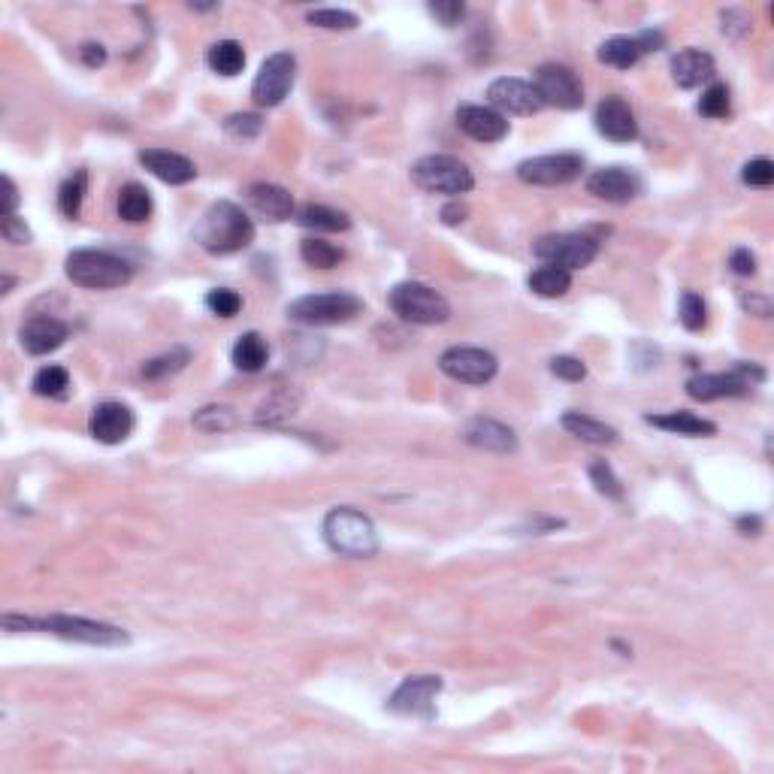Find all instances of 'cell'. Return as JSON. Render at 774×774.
I'll return each mask as SVG.
<instances>
[{"label":"cell","mask_w":774,"mask_h":774,"mask_svg":"<svg viewBox=\"0 0 774 774\" xmlns=\"http://www.w3.org/2000/svg\"><path fill=\"white\" fill-rule=\"evenodd\" d=\"M85 191H88V173L85 170H76L58 191V209L67 215V218H79L82 212V203H85Z\"/></svg>","instance_id":"cell-35"},{"label":"cell","mask_w":774,"mask_h":774,"mask_svg":"<svg viewBox=\"0 0 774 774\" xmlns=\"http://www.w3.org/2000/svg\"><path fill=\"white\" fill-rule=\"evenodd\" d=\"M442 678L439 675H409L394 696L387 699V711L403 714V717H433V699L442 693Z\"/></svg>","instance_id":"cell-15"},{"label":"cell","mask_w":774,"mask_h":774,"mask_svg":"<svg viewBox=\"0 0 774 774\" xmlns=\"http://www.w3.org/2000/svg\"><path fill=\"white\" fill-rule=\"evenodd\" d=\"M224 131L236 140H254L264 134V115L257 112H236L224 118Z\"/></svg>","instance_id":"cell-39"},{"label":"cell","mask_w":774,"mask_h":774,"mask_svg":"<svg viewBox=\"0 0 774 774\" xmlns=\"http://www.w3.org/2000/svg\"><path fill=\"white\" fill-rule=\"evenodd\" d=\"M765 381V369L756 363H735L729 372H702L687 381V394L699 403H714L723 397H744L753 384Z\"/></svg>","instance_id":"cell-8"},{"label":"cell","mask_w":774,"mask_h":774,"mask_svg":"<svg viewBox=\"0 0 774 774\" xmlns=\"http://www.w3.org/2000/svg\"><path fill=\"white\" fill-rule=\"evenodd\" d=\"M427 10H430V16H436L445 28L460 25L463 16H466V4H460V0H436V4H430Z\"/></svg>","instance_id":"cell-46"},{"label":"cell","mask_w":774,"mask_h":774,"mask_svg":"<svg viewBox=\"0 0 774 774\" xmlns=\"http://www.w3.org/2000/svg\"><path fill=\"white\" fill-rule=\"evenodd\" d=\"M188 363H191V351L188 348H173V351L143 363V375L146 378H164V375H173V372L185 369Z\"/></svg>","instance_id":"cell-38"},{"label":"cell","mask_w":774,"mask_h":774,"mask_svg":"<svg viewBox=\"0 0 774 774\" xmlns=\"http://www.w3.org/2000/svg\"><path fill=\"white\" fill-rule=\"evenodd\" d=\"M140 164L161 182L167 185H188L197 179V167L194 161H188L185 155L179 152H170V149H143L140 152Z\"/></svg>","instance_id":"cell-22"},{"label":"cell","mask_w":774,"mask_h":774,"mask_svg":"<svg viewBox=\"0 0 774 774\" xmlns=\"http://www.w3.org/2000/svg\"><path fill=\"white\" fill-rule=\"evenodd\" d=\"M236 424H239V418L230 406H206L194 415V427L203 433H227Z\"/></svg>","instance_id":"cell-36"},{"label":"cell","mask_w":774,"mask_h":774,"mask_svg":"<svg viewBox=\"0 0 774 774\" xmlns=\"http://www.w3.org/2000/svg\"><path fill=\"white\" fill-rule=\"evenodd\" d=\"M741 182L750 188H771L774 185V164L768 158H753L741 170Z\"/></svg>","instance_id":"cell-44"},{"label":"cell","mask_w":774,"mask_h":774,"mask_svg":"<svg viewBox=\"0 0 774 774\" xmlns=\"http://www.w3.org/2000/svg\"><path fill=\"white\" fill-rule=\"evenodd\" d=\"M439 369L460 381V384H487L496 378L499 372V360L484 351V348H472V345H454L448 351H442L439 357Z\"/></svg>","instance_id":"cell-13"},{"label":"cell","mask_w":774,"mask_h":774,"mask_svg":"<svg viewBox=\"0 0 774 774\" xmlns=\"http://www.w3.org/2000/svg\"><path fill=\"white\" fill-rule=\"evenodd\" d=\"M590 481H593V487L605 496V499H614V502H620L623 496H626V490H623V481L614 475V469L605 463V460H596L593 466H590Z\"/></svg>","instance_id":"cell-40"},{"label":"cell","mask_w":774,"mask_h":774,"mask_svg":"<svg viewBox=\"0 0 774 774\" xmlns=\"http://www.w3.org/2000/svg\"><path fill=\"white\" fill-rule=\"evenodd\" d=\"M463 439L472 445V448H481V451H493V454H511L518 451V436H514V430L502 421H493V418H472L466 427H463Z\"/></svg>","instance_id":"cell-23"},{"label":"cell","mask_w":774,"mask_h":774,"mask_svg":"<svg viewBox=\"0 0 774 774\" xmlns=\"http://www.w3.org/2000/svg\"><path fill=\"white\" fill-rule=\"evenodd\" d=\"M551 372H554L557 378H563V381H584V378H587V366H584L578 357H572V354L554 357V360H551Z\"/></svg>","instance_id":"cell-47"},{"label":"cell","mask_w":774,"mask_h":774,"mask_svg":"<svg viewBox=\"0 0 774 774\" xmlns=\"http://www.w3.org/2000/svg\"><path fill=\"white\" fill-rule=\"evenodd\" d=\"M300 257L306 267H315V270H333L345 261V251L327 239H318V236H309L300 242Z\"/></svg>","instance_id":"cell-33"},{"label":"cell","mask_w":774,"mask_h":774,"mask_svg":"<svg viewBox=\"0 0 774 774\" xmlns=\"http://www.w3.org/2000/svg\"><path fill=\"white\" fill-rule=\"evenodd\" d=\"M641 55H644V49L638 46L635 37H611V40H605V43L599 46V52H596V58H599L602 64L617 67V70L635 67V64L641 61Z\"/></svg>","instance_id":"cell-32"},{"label":"cell","mask_w":774,"mask_h":774,"mask_svg":"<svg viewBox=\"0 0 774 774\" xmlns=\"http://www.w3.org/2000/svg\"><path fill=\"white\" fill-rule=\"evenodd\" d=\"M206 67L218 76H236L245 67V49L236 40H218L206 49Z\"/></svg>","instance_id":"cell-31"},{"label":"cell","mask_w":774,"mask_h":774,"mask_svg":"<svg viewBox=\"0 0 774 774\" xmlns=\"http://www.w3.org/2000/svg\"><path fill=\"white\" fill-rule=\"evenodd\" d=\"M738 530L744 533V536H759V530H762V518H750V514H744V518H738Z\"/></svg>","instance_id":"cell-53"},{"label":"cell","mask_w":774,"mask_h":774,"mask_svg":"<svg viewBox=\"0 0 774 774\" xmlns=\"http://www.w3.org/2000/svg\"><path fill=\"white\" fill-rule=\"evenodd\" d=\"M729 270L735 276H753L756 273V257L750 254V248H735L729 254Z\"/></svg>","instance_id":"cell-48"},{"label":"cell","mask_w":774,"mask_h":774,"mask_svg":"<svg viewBox=\"0 0 774 774\" xmlns=\"http://www.w3.org/2000/svg\"><path fill=\"white\" fill-rule=\"evenodd\" d=\"M678 318H681L684 330H690V333L705 330V324H708V306H705V300H702L696 291H684V294H681V303H678Z\"/></svg>","instance_id":"cell-37"},{"label":"cell","mask_w":774,"mask_h":774,"mask_svg":"<svg viewBox=\"0 0 774 774\" xmlns=\"http://www.w3.org/2000/svg\"><path fill=\"white\" fill-rule=\"evenodd\" d=\"M560 424H563L566 433H572L575 439H581L587 445H614L617 442L614 427H608V424H602V421H596L584 412H566Z\"/></svg>","instance_id":"cell-28"},{"label":"cell","mask_w":774,"mask_h":774,"mask_svg":"<svg viewBox=\"0 0 774 774\" xmlns=\"http://www.w3.org/2000/svg\"><path fill=\"white\" fill-rule=\"evenodd\" d=\"M387 303H391L397 318L418 324V327L445 324L451 318V303L424 282H400L391 291V297H387Z\"/></svg>","instance_id":"cell-6"},{"label":"cell","mask_w":774,"mask_h":774,"mask_svg":"<svg viewBox=\"0 0 774 774\" xmlns=\"http://www.w3.org/2000/svg\"><path fill=\"white\" fill-rule=\"evenodd\" d=\"M203 303H206V309H209L212 315H218V318H233V315L242 309V297H239L233 288H212Z\"/></svg>","instance_id":"cell-43"},{"label":"cell","mask_w":774,"mask_h":774,"mask_svg":"<svg viewBox=\"0 0 774 774\" xmlns=\"http://www.w3.org/2000/svg\"><path fill=\"white\" fill-rule=\"evenodd\" d=\"M0 236H4L10 245H31L34 233L28 230L25 218L19 215H0Z\"/></svg>","instance_id":"cell-45"},{"label":"cell","mask_w":774,"mask_h":774,"mask_svg":"<svg viewBox=\"0 0 774 774\" xmlns=\"http://www.w3.org/2000/svg\"><path fill=\"white\" fill-rule=\"evenodd\" d=\"M714 73V58L702 49H684L672 58V79L678 82V88H699L711 82Z\"/></svg>","instance_id":"cell-24"},{"label":"cell","mask_w":774,"mask_h":774,"mask_svg":"<svg viewBox=\"0 0 774 774\" xmlns=\"http://www.w3.org/2000/svg\"><path fill=\"white\" fill-rule=\"evenodd\" d=\"M306 22L315 28H327V31H354L360 25V19L348 10H312L306 16Z\"/></svg>","instance_id":"cell-42"},{"label":"cell","mask_w":774,"mask_h":774,"mask_svg":"<svg viewBox=\"0 0 774 774\" xmlns=\"http://www.w3.org/2000/svg\"><path fill=\"white\" fill-rule=\"evenodd\" d=\"M741 306H744L750 315H759V318H768V315H771L768 297H759V294H744V297H741Z\"/></svg>","instance_id":"cell-51"},{"label":"cell","mask_w":774,"mask_h":774,"mask_svg":"<svg viewBox=\"0 0 774 774\" xmlns=\"http://www.w3.org/2000/svg\"><path fill=\"white\" fill-rule=\"evenodd\" d=\"M530 291L542 300H557V297H566L572 291V273L569 270H560V267H539L536 273H530L527 279Z\"/></svg>","instance_id":"cell-30"},{"label":"cell","mask_w":774,"mask_h":774,"mask_svg":"<svg viewBox=\"0 0 774 774\" xmlns=\"http://www.w3.org/2000/svg\"><path fill=\"white\" fill-rule=\"evenodd\" d=\"M412 182L427 194H448V197H460L475 188L472 170L454 155H427L415 161Z\"/></svg>","instance_id":"cell-7"},{"label":"cell","mask_w":774,"mask_h":774,"mask_svg":"<svg viewBox=\"0 0 774 774\" xmlns=\"http://www.w3.org/2000/svg\"><path fill=\"white\" fill-rule=\"evenodd\" d=\"M31 387H34V394H37V397H49V400L64 397V394H67V387H70V372H67L64 366L49 363V366H43V369L34 375Z\"/></svg>","instance_id":"cell-34"},{"label":"cell","mask_w":774,"mask_h":774,"mask_svg":"<svg viewBox=\"0 0 774 774\" xmlns=\"http://www.w3.org/2000/svg\"><path fill=\"white\" fill-rule=\"evenodd\" d=\"M64 273L76 288H88V291H109V288H121L134 279V267L124 261V257L103 251V248H76L67 254L64 261Z\"/></svg>","instance_id":"cell-4"},{"label":"cell","mask_w":774,"mask_h":774,"mask_svg":"<svg viewBox=\"0 0 774 774\" xmlns=\"http://www.w3.org/2000/svg\"><path fill=\"white\" fill-rule=\"evenodd\" d=\"M487 100L499 115H536L545 109L533 82L518 76H499L487 85Z\"/></svg>","instance_id":"cell-14"},{"label":"cell","mask_w":774,"mask_h":774,"mask_svg":"<svg viewBox=\"0 0 774 774\" xmlns=\"http://www.w3.org/2000/svg\"><path fill=\"white\" fill-rule=\"evenodd\" d=\"M7 632H52L67 641L91 644V648H124L131 644L121 626L88 620V617H70V614H49V617H25V614H4Z\"/></svg>","instance_id":"cell-1"},{"label":"cell","mask_w":774,"mask_h":774,"mask_svg":"<svg viewBox=\"0 0 774 774\" xmlns=\"http://www.w3.org/2000/svg\"><path fill=\"white\" fill-rule=\"evenodd\" d=\"M152 209H155V203H152V194L146 185H140V182L121 185V191H118V218L121 221L143 224L152 218Z\"/></svg>","instance_id":"cell-27"},{"label":"cell","mask_w":774,"mask_h":774,"mask_svg":"<svg viewBox=\"0 0 774 774\" xmlns=\"http://www.w3.org/2000/svg\"><path fill=\"white\" fill-rule=\"evenodd\" d=\"M596 131L599 137L611 140V143H632L638 137V121L635 112L629 106V100H623L620 94H608L599 100L596 106Z\"/></svg>","instance_id":"cell-17"},{"label":"cell","mask_w":774,"mask_h":774,"mask_svg":"<svg viewBox=\"0 0 774 774\" xmlns=\"http://www.w3.org/2000/svg\"><path fill=\"white\" fill-rule=\"evenodd\" d=\"M245 200L248 206L264 215L267 221H288L297 215V206H294V194L282 185H273V182H254L245 188Z\"/></svg>","instance_id":"cell-21"},{"label":"cell","mask_w":774,"mask_h":774,"mask_svg":"<svg viewBox=\"0 0 774 774\" xmlns=\"http://www.w3.org/2000/svg\"><path fill=\"white\" fill-rule=\"evenodd\" d=\"M294 79H297V58L291 52H276L261 64V70H257V76L251 82V100L257 106L273 109L291 94Z\"/></svg>","instance_id":"cell-10"},{"label":"cell","mask_w":774,"mask_h":774,"mask_svg":"<svg viewBox=\"0 0 774 774\" xmlns=\"http://www.w3.org/2000/svg\"><path fill=\"white\" fill-rule=\"evenodd\" d=\"M324 542L333 554L339 557H351V560H369L378 554V533L369 514L351 508V505H339L330 508L324 518Z\"/></svg>","instance_id":"cell-3"},{"label":"cell","mask_w":774,"mask_h":774,"mask_svg":"<svg viewBox=\"0 0 774 774\" xmlns=\"http://www.w3.org/2000/svg\"><path fill=\"white\" fill-rule=\"evenodd\" d=\"M457 127L475 143H499L508 137V118L499 115L493 106L463 103L457 109Z\"/></svg>","instance_id":"cell-18"},{"label":"cell","mask_w":774,"mask_h":774,"mask_svg":"<svg viewBox=\"0 0 774 774\" xmlns=\"http://www.w3.org/2000/svg\"><path fill=\"white\" fill-rule=\"evenodd\" d=\"M70 336V327L58 318H49V315H34L25 321L19 339H22V348L34 357H43V354H52L58 351Z\"/></svg>","instance_id":"cell-20"},{"label":"cell","mask_w":774,"mask_h":774,"mask_svg":"<svg viewBox=\"0 0 774 774\" xmlns=\"http://www.w3.org/2000/svg\"><path fill=\"white\" fill-rule=\"evenodd\" d=\"M230 360H233V366L239 372H248V375L261 372L267 366V360H270V345H267V339L261 333L248 330V333H242L236 339V345L230 351Z\"/></svg>","instance_id":"cell-26"},{"label":"cell","mask_w":774,"mask_h":774,"mask_svg":"<svg viewBox=\"0 0 774 774\" xmlns=\"http://www.w3.org/2000/svg\"><path fill=\"white\" fill-rule=\"evenodd\" d=\"M194 242L209 254H236L254 242V221L236 203L218 200L200 215Z\"/></svg>","instance_id":"cell-2"},{"label":"cell","mask_w":774,"mask_h":774,"mask_svg":"<svg viewBox=\"0 0 774 774\" xmlns=\"http://www.w3.org/2000/svg\"><path fill=\"white\" fill-rule=\"evenodd\" d=\"M533 254L539 261L560 270H584L596 261L599 242L587 233H545L533 242Z\"/></svg>","instance_id":"cell-9"},{"label":"cell","mask_w":774,"mask_h":774,"mask_svg":"<svg viewBox=\"0 0 774 774\" xmlns=\"http://www.w3.org/2000/svg\"><path fill=\"white\" fill-rule=\"evenodd\" d=\"M79 55H82L85 67H91V70H97V67L106 64V49H103L100 43H85V46L79 49Z\"/></svg>","instance_id":"cell-50"},{"label":"cell","mask_w":774,"mask_h":774,"mask_svg":"<svg viewBox=\"0 0 774 774\" xmlns=\"http://www.w3.org/2000/svg\"><path fill=\"white\" fill-rule=\"evenodd\" d=\"M644 421H648L651 427L657 430H666V433H675V436H717V424L708 421V418H699L696 412H663V415H644Z\"/></svg>","instance_id":"cell-25"},{"label":"cell","mask_w":774,"mask_h":774,"mask_svg":"<svg viewBox=\"0 0 774 774\" xmlns=\"http://www.w3.org/2000/svg\"><path fill=\"white\" fill-rule=\"evenodd\" d=\"M584 173V158L575 152H557V155H539L518 164V179L539 188H557L569 185Z\"/></svg>","instance_id":"cell-12"},{"label":"cell","mask_w":774,"mask_h":774,"mask_svg":"<svg viewBox=\"0 0 774 774\" xmlns=\"http://www.w3.org/2000/svg\"><path fill=\"white\" fill-rule=\"evenodd\" d=\"M4 194H0V215H16V206H19V188L10 176H4Z\"/></svg>","instance_id":"cell-49"},{"label":"cell","mask_w":774,"mask_h":774,"mask_svg":"<svg viewBox=\"0 0 774 774\" xmlns=\"http://www.w3.org/2000/svg\"><path fill=\"white\" fill-rule=\"evenodd\" d=\"M536 91L542 97L545 106H557L566 112H575L584 106V85L578 79V73L566 64L548 61L536 70Z\"/></svg>","instance_id":"cell-11"},{"label":"cell","mask_w":774,"mask_h":774,"mask_svg":"<svg viewBox=\"0 0 774 774\" xmlns=\"http://www.w3.org/2000/svg\"><path fill=\"white\" fill-rule=\"evenodd\" d=\"M466 215H469V209H466L463 203H457V200L442 209V221H445V224H463Z\"/></svg>","instance_id":"cell-52"},{"label":"cell","mask_w":774,"mask_h":774,"mask_svg":"<svg viewBox=\"0 0 774 774\" xmlns=\"http://www.w3.org/2000/svg\"><path fill=\"white\" fill-rule=\"evenodd\" d=\"M732 109L729 103V88L723 82H711L705 91H702V100H699V112L705 118H726Z\"/></svg>","instance_id":"cell-41"},{"label":"cell","mask_w":774,"mask_h":774,"mask_svg":"<svg viewBox=\"0 0 774 774\" xmlns=\"http://www.w3.org/2000/svg\"><path fill=\"white\" fill-rule=\"evenodd\" d=\"M294 218H297L300 227L321 230V233H342V230L351 227V218L342 209H333V206H324V203H306Z\"/></svg>","instance_id":"cell-29"},{"label":"cell","mask_w":774,"mask_h":774,"mask_svg":"<svg viewBox=\"0 0 774 774\" xmlns=\"http://www.w3.org/2000/svg\"><path fill=\"white\" fill-rule=\"evenodd\" d=\"M13 285H16V279H13V276H4V294H10Z\"/></svg>","instance_id":"cell-54"},{"label":"cell","mask_w":774,"mask_h":774,"mask_svg":"<svg viewBox=\"0 0 774 774\" xmlns=\"http://www.w3.org/2000/svg\"><path fill=\"white\" fill-rule=\"evenodd\" d=\"M587 191L605 203H629L641 194V179L626 167H602L587 176Z\"/></svg>","instance_id":"cell-19"},{"label":"cell","mask_w":774,"mask_h":774,"mask_svg":"<svg viewBox=\"0 0 774 774\" xmlns=\"http://www.w3.org/2000/svg\"><path fill=\"white\" fill-rule=\"evenodd\" d=\"M363 312V300L348 291H330V294H306L288 306V318L306 327H336L348 324Z\"/></svg>","instance_id":"cell-5"},{"label":"cell","mask_w":774,"mask_h":774,"mask_svg":"<svg viewBox=\"0 0 774 774\" xmlns=\"http://www.w3.org/2000/svg\"><path fill=\"white\" fill-rule=\"evenodd\" d=\"M134 427H137V418H134L131 406L115 403V400L97 403L91 409V418H88V433L100 445H121L127 436L134 433Z\"/></svg>","instance_id":"cell-16"}]
</instances>
